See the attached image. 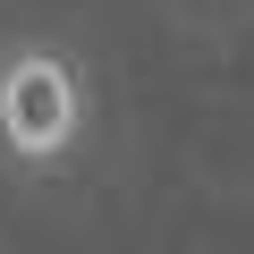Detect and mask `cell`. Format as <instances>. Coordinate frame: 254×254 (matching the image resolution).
Here are the masks:
<instances>
[{"label": "cell", "instance_id": "cell-1", "mask_svg": "<svg viewBox=\"0 0 254 254\" xmlns=\"http://www.w3.org/2000/svg\"><path fill=\"white\" fill-rule=\"evenodd\" d=\"M85 127H93V93L60 43H0V161L68 170Z\"/></svg>", "mask_w": 254, "mask_h": 254}]
</instances>
